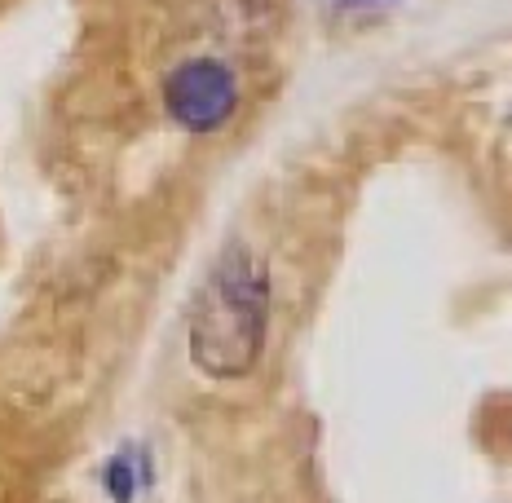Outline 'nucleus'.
Returning <instances> with one entry per match:
<instances>
[{"label":"nucleus","mask_w":512,"mask_h":503,"mask_svg":"<svg viewBox=\"0 0 512 503\" xmlns=\"http://www.w3.org/2000/svg\"><path fill=\"white\" fill-rule=\"evenodd\" d=\"M168 115L190 133H217L239 111V76L221 58H190L164 89Z\"/></svg>","instance_id":"f03ea898"},{"label":"nucleus","mask_w":512,"mask_h":503,"mask_svg":"<svg viewBox=\"0 0 512 503\" xmlns=\"http://www.w3.org/2000/svg\"><path fill=\"white\" fill-rule=\"evenodd\" d=\"M270 331V270L252 248H226L190 305V362L212 380H239L261 362Z\"/></svg>","instance_id":"f257e3e1"},{"label":"nucleus","mask_w":512,"mask_h":503,"mask_svg":"<svg viewBox=\"0 0 512 503\" xmlns=\"http://www.w3.org/2000/svg\"><path fill=\"white\" fill-rule=\"evenodd\" d=\"M106 490H111L115 503H133V495L142 490V477H137V459L120 455L111 468H106Z\"/></svg>","instance_id":"7ed1b4c3"}]
</instances>
